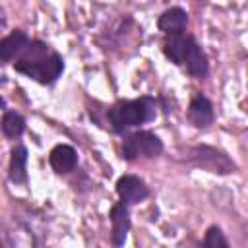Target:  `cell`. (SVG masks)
<instances>
[{"mask_svg":"<svg viewBox=\"0 0 248 248\" xmlns=\"http://www.w3.org/2000/svg\"><path fill=\"white\" fill-rule=\"evenodd\" d=\"M25 126H27V122L17 110H10V108L4 110V114H2V132L8 140L19 138L25 132Z\"/></svg>","mask_w":248,"mask_h":248,"instance_id":"obj_14","label":"cell"},{"mask_svg":"<svg viewBox=\"0 0 248 248\" xmlns=\"http://www.w3.org/2000/svg\"><path fill=\"white\" fill-rule=\"evenodd\" d=\"M188 25V14L180 6H170L167 8L159 17H157V29L163 35H172V33H184Z\"/></svg>","mask_w":248,"mask_h":248,"instance_id":"obj_10","label":"cell"},{"mask_svg":"<svg viewBox=\"0 0 248 248\" xmlns=\"http://www.w3.org/2000/svg\"><path fill=\"white\" fill-rule=\"evenodd\" d=\"M186 118L188 122L198 128V130H205L213 124L215 120V110H213V103L202 95V93H196L192 99H190V105L186 108Z\"/></svg>","mask_w":248,"mask_h":248,"instance_id":"obj_7","label":"cell"},{"mask_svg":"<svg viewBox=\"0 0 248 248\" xmlns=\"http://www.w3.org/2000/svg\"><path fill=\"white\" fill-rule=\"evenodd\" d=\"M27 159H29V153H27L25 145L17 143L12 147L10 165H8V178L14 184H25L27 182Z\"/></svg>","mask_w":248,"mask_h":248,"instance_id":"obj_12","label":"cell"},{"mask_svg":"<svg viewBox=\"0 0 248 248\" xmlns=\"http://www.w3.org/2000/svg\"><path fill=\"white\" fill-rule=\"evenodd\" d=\"M14 70L41 85H52L64 72V58L45 41L31 39L14 60Z\"/></svg>","mask_w":248,"mask_h":248,"instance_id":"obj_1","label":"cell"},{"mask_svg":"<svg viewBox=\"0 0 248 248\" xmlns=\"http://www.w3.org/2000/svg\"><path fill=\"white\" fill-rule=\"evenodd\" d=\"M182 66L186 68V72L196 78V79H203L209 74V60L207 54L203 52L202 45L196 41V37L188 35L186 39V50H184V60Z\"/></svg>","mask_w":248,"mask_h":248,"instance_id":"obj_6","label":"cell"},{"mask_svg":"<svg viewBox=\"0 0 248 248\" xmlns=\"http://www.w3.org/2000/svg\"><path fill=\"white\" fill-rule=\"evenodd\" d=\"M114 188H116L118 200L124 202L126 205H136V203H140V202L149 198V186L138 174H122V176H118Z\"/></svg>","mask_w":248,"mask_h":248,"instance_id":"obj_5","label":"cell"},{"mask_svg":"<svg viewBox=\"0 0 248 248\" xmlns=\"http://www.w3.org/2000/svg\"><path fill=\"white\" fill-rule=\"evenodd\" d=\"M180 161L190 167L213 172V174H231L236 172V163L223 151L211 145H186L180 153Z\"/></svg>","mask_w":248,"mask_h":248,"instance_id":"obj_3","label":"cell"},{"mask_svg":"<svg viewBox=\"0 0 248 248\" xmlns=\"http://www.w3.org/2000/svg\"><path fill=\"white\" fill-rule=\"evenodd\" d=\"M163 149H165L163 140L149 130H136L132 134H124L122 140V159L130 163L140 157L143 159L159 157Z\"/></svg>","mask_w":248,"mask_h":248,"instance_id":"obj_4","label":"cell"},{"mask_svg":"<svg viewBox=\"0 0 248 248\" xmlns=\"http://www.w3.org/2000/svg\"><path fill=\"white\" fill-rule=\"evenodd\" d=\"M157 108L159 103L151 95H141L138 99H120L107 108L105 120L114 134H126L132 128H140L155 120Z\"/></svg>","mask_w":248,"mask_h":248,"instance_id":"obj_2","label":"cell"},{"mask_svg":"<svg viewBox=\"0 0 248 248\" xmlns=\"http://www.w3.org/2000/svg\"><path fill=\"white\" fill-rule=\"evenodd\" d=\"M29 41L31 39L27 37V33L23 29H14L10 35L2 37V41H0V60L4 64L14 62L21 54V50L27 46Z\"/></svg>","mask_w":248,"mask_h":248,"instance_id":"obj_11","label":"cell"},{"mask_svg":"<svg viewBox=\"0 0 248 248\" xmlns=\"http://www.w3.org/2000/svg\"><path fill=\"white\" fill-rule=\"evenodd\" d=\"M186 39L188 35L184 33H172V35H165L163 41V54L169 62H172L174 66H182L184 60V50H186Z\"/></svg>","mask_w":248,"mask_h":248,"instance_id":"obj_13","label":"cell"},{"mask_svg":"<svg viewBox=\"0 0 248 248\" xmlns=\"http://www.w3.org/2000/svg\"><path fill=\"white\" fill-rule=\"evenodd\" d=\"M48 165L56 174H70L78 167V151L68 143H58L48 153Z\"/></svg>","mask_w":248,"mask_h":248,"instance_id":"obj_9","label":"cell"},{"mask_svg":"<svg viewBox=\"0 0 248 248\" xmlns=\"http://www.w3.org/2000/svg\"><path fill=\"white\" fill-rule=\"evenodd\" d=\"M165 2H169V0H165Z\"/></svg>","mask_w":248,"mask_h":248,"instance_id":"obj_16","label":"cell"},{"mask_svg":"<svg viewBox=\"0 0 248 248\" xmlns=\"http://www.w3.org/2000/svg\"><path fill=\"white\" fill-rule=\"evenodd\" d=\"M108 219H110V242L114 246H124L128 232L132 229L128 205L124 202H116L108 211Z\"/></svg>","mask_w":248,"mask_h":248,"instance_id":"obj_8","label":"cell"},{"mask_svg":"<svg viewBox=\"0 0 248 248\" xmlns=\"http://www.w3.org/2000/svg\"><path fill=\"white\" fill-rule=\"evenodd\" d=\"M202 244H203L205 248H227V246H229V240H227V236L223 234V231H221L219 225H211V227H207Z\"/></svg>","mask_w":248,"mask_h":248,"instance_id":"obj_15","label":"cell"}]
</instances>
